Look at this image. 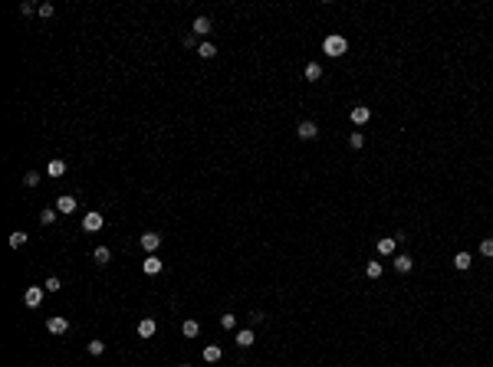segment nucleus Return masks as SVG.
<instances>
[{"instance_id": "obj_1", "label": "nucleus", "mask_w": 493, "mask_h": 367, "mask_svg": "<svg viewBox=\"0 0 493 367\" xmlns=\"http://www.w3.org/2000/svg\"><path fill=\"white\" fill-rule=\"evenodd\" d=\"M345 49H349V40H345V36H339V33H332V36H326V40H322V53H326L329 59H339V56H345Z\"/></svg>"}, {"instance_id": "obj_2", "label": "nucleus", "mask_w": 493, "mask_h": 367, "mask_svg": "<svg viewBox=\"0 0 493 367\" xmlns=\"http://www.w3.org/2000/svg\"><path fill=\"white\" fill-rule=\"evenodd\" d=\"M102 227H105V216L99 213V210H89V213L82 216V229H86V233H99Z\"/></svg>"}, {"instance_id": "obj_3", "label": "nucleus", "mask_w": 493, "mask_h": 367, "mask_svg": "<svg viewBox=\"0 0 493 367\" xmlns=\"http://www.w3.org/2000/svg\"><path fill=\"white\" fill-rule=\"evenodd\" d=\"M43 295H46L43 285H30V289L23 292V302H26V308H36V305L43 302Z\"/></svg>"}, {"instance_id": "obj_4", "label": "nucleus", "mask_w": 493, "mask_h": 367, "mask_svg": "<svg viewBox=\"0 0 493 367\" xmlns=\"http://www.w3.org/2000/svg\"><path fill=\"white\" fill-rule=\"evenodd\" d=\"M349 118L362 128V125H368V118H372V108H368V105H355V108L349 112Z\"/></svg>"}, {"instance_id": "obj_5", "label": "nucleus", "mask_w": 493, "mask_h": 367, "mask_svg": "<svg viewBox=\"0 0 493 367\" xmlns=\"http://www.w3.org/2000/svg\"><path fill=\"white\" fill-rule=\"evenodd\" d=\"M46 331H50V335H66V331H69V321H66L63 315H53V318L46 321Z\"/></svg>"}, {"instance_id": "obj_6", "label": "nucleus", "mask_w": 493, "mask_h": 367, "mask_svg": "<svg viewBox=\"0 0 493 367\" xmlns=\"http://www.w3.org/2000/svg\"><path fill=\"white\" fill-rule=\"evenodd\" d=\"M296 135H299L303 141H312L319 135V125L316 121H299V125H296Z\"/></svg>"}, {"instance_id": "obj_7", "label": "nucleus", "mask_w": 493, "mask_h": 367, "mask_svg": "<svg viewBox=\"0 0 493 367\" xmlns=\"http://www.w3.org/2000/svg\"><path fill=\"white\" fill-rule=\"evenodd\" d=\"M391 266H394V272H401V275H408V272L415 269V259H411L408 252H398V256H394V262H391Z\"/></svg>"}, {"instance_id": "obj_8", "label": "nucleus", "mask_w": 493, "mask_h": 367, "mask_svg": "<svg viewBox=\"0 0 493 367\" xmlns=\"http://www.w3.org/2000/svg\"><path fill=\"white\" fill-rule=\"evenodd\" d=\"M138 243H142V249L148 252V256H155V249L161 246V236H158V233H142V239H138Z\"/></svg>"}, {"instance_id": "obj_9", "label": "nucleus", "mask_w": 493, "mask_h": 367, "mask_svg": "<svg viewBox=\"0 0 493 367\" xmlns=\"http://www.w3.org/2000/svg\"><path fill=\"white\" fill-rule=\"evenodd\" d=\"M161 269H164V262L158 259V256H145V262H142V272H145V275H158Z\"/></svg>"}, {"instance_id": "obj_10", "label": "nucleus", "mask_w": 493, "mask_h": 367, "mask_svg": "<svg viewBox=\"0 0 493 367\" xmlns=\"http://www.w3.org/2000/svg\"><path fill=\"white\" fill-rule=\"evenodd\" d=\"M155 331H158V321H155V318H142V321H138V338H155Z\"/></svg>"}, {"instance_id": "obj_11", "label": "nucleus", "mask_w": 493, "mask_h": 367, "mask_svg": "<svg viewBox=\"0 0 493 367\" xmlns=\"http://www.w3.org/2000/svg\"><path fill=\"white\" fill-rule=\"evenodd\" d=\"M191 30H194V36H208V33L214 30V23H210L208 17H197V20L191 23Z\"/></svg>"}, {"instance_id": "obj_12", "label": "nucleus", "mask_w": 493, "mask_h": 367, "mask_svg": "<svg viewBox=\"0 0 493 367\" xmlns=\"http://www.w3.org/2000/svg\"><path fill=\"white\" fill-rule=\"evenodd\" d=\"M394 249H398V239H394V236H382V239H378V252H382V256H394Z\"/></svg>"}, {"instance_id": "obj_13", "label": "nucleus", "mask_w": 493, "mask_h": 367, "mask_svg": "<svg viewBox=\"0 0 493 367\" xmlns=\"http://www.w3.org/2000/svg\"><path fill=\"white\" fill-rule=\"evenodd\" d=\"M76 197H69V194H63V197H59V200H56V210H59V213H73V210H76Z\"/></svg>"}, {"instance_id": "obj_14", "label": "nucleus", "mask_w": 493, "mask_h": 367, "mask_svg": "<svg viewBox=\"0 0 493 367\" xmlns=\"http://www.w3.org/2000/svg\"><path fill=\"white\" fill-rule=\"evenodd\" d=\"M46 174H50V177H63V174H66V161H63V158H53V161L46 164Z\"/></svg>"}, {"instance_id": "obj_15", "label": "nucleus", "mask_w": 493, "mask_h": 367, "mask_svg": "<svg viewBox=\"0 0 493 367\" xmlns=\"http://www.w3.org/2000/svg\"><path fill=\"white\" fill-rule=\"evenodd\" d=\"M92 259H96L99 266H109V259H112V249H109V246H96V252H92Z\"/></svg>"}, {"instance_id": "obj_16", "label": "nucleus", "mask_w": 493, "mask_h": 367, "mask_svg": "<svg viewBox=\"0 0 493 367\" xmlns=\"http://www.w3.org/2000/svg\"><path fill=\"white\" fill-rule=\"evenodd\" d=\"M303 76H306L309 82H319V79H322V66H319V63H309L306 69H303Z\"/></svg>"}, {"instance_id": "obj_17", "label": "nucleus", "mask_w": 493, "mask_h": 367, "mask_svg": "<svg viewBox=\"0 0 493 367\" xmlns=\"http://www.w3.org/2000/svg\"><path fill=\"white\" fill-rule=\"evenodd\" d=\"M470 252H457V256H454V269H460V272H467V269H470Z\"/></svg>"}, {"instance_id": "obj_18", "label": "nucleus", "mask_w": 493, "mask_h": 367, "mask_svg": "<svg viewBox=\"0 0 493 367\" xmlns=\"http://www.w3.org/2000/svg\"><path fill=\"white\" fill-rule=\"evenodd\" d=\"M197 56H201V59H214V56H217V46H214V43H208V40H204V43L197 46Z\"/></svg>"}, {"instance_id": "obj_19", "label": "nucleus", "mask_w": 493, "mask_h": 367, "mask_svg": "<svg viewBox=\"0 0 493 367\" xmlns=\"http://www.w3.org/2000/svg\"><path fill=\"white\" fill-rule=\"evenodd\" d=\"M181 331H184V338H197V335H201V324H197L194 318H187V321H184V328H181Z\"/></svg>"}, {"instance_id": "obj_20", "label": "nucleus", "mask_w": 493, "mask_h": 367, "mask_svg": "<svg viewBox=\"0 0 493 367\" xmlns=\"http://www.w3.org/2000/svg\"><path fill=\"white\" fill-rule=\"evenodd\" d=\"M204 361H208V364H217V361H220V347L217 344H208V347H204Z\"/></svg>"}, {"instance_id": "obj_21", "label": "nucleus", "mask_w": 493, "mask_h": 367, "mask_svg": "<svg viewBox=\"0 0 493 367\" xmlns=\"http://www.w3.org/2000/svg\"><path fill=\"white\" fill-rule=\"evenodd\" d=\"M237 344H240V347H250V344H253V331H250V328L237 331Z\"/></svg>"}, {"instance_id": "obj_22", "label": "nucleus", "mask_w": 493, "mask_h": 367, "mask_svg": "<svg viewBox=\"0 0 493 367\" xmlns=\"http://www.w3.org/2000/svg\"><path fill=\"white\" fill-rule=\"evenodd\" d=\"M56 213H59V210H40V223H43V227H53Z\"/></svg>"}, {"instance_id": "obj_23", "label": "nucleus", "mask_w": 493, "mask_h": 367, "mask_svg": "<svg viewBox=\"0 0 493 367\" xmlns=\"http://www.w3.org/2000/svg\"><path fill=\"white\" fill-rule=\"evenodd\" d=\"M10 246H13V249L26 246V233H23V229H17V233H10Z\"/></svg>"}, {"instance_id": "obj_24", "label": "nucleus", "mask_w": 493, "mask_h": 367, "mask_svg": "<svg viewBox=\"0 0 493 367\" xmlns=\"http://www.w3.org/2000/svg\"><path fill=\"white\" fill-rule=\"evenodd\" d=\"M23 184L26 187H40V171H26L23 174Z\"/></svg>"}, {"instance_id": "obj_25", "label": "nucleus", "mask_w": 493, "mask_h": 367, "mask_svg": "<svg viewBox=\"0 0 493 367\" xmlns=\"http://www.w3.org/2000/svg\"><path fill=\"white\" fill-rule=\"evenodd\" d=\"M365 275H368V279H378V275H382V262H368V266H365Z\"/></svg>"}, {"instance_id": "obj_26", "label": "nucleus", "mask_w": 493, "mask_h": 367, "mask_svg": "<svg viewBox=\"0 0 493 367\" xmlns=\"http://www.w3.org/2000/svg\"><path fill=\"white\" fill-rule=\"evenodd\" d=\"M220 328H227V331H230V328H237V315H220Z\"/></svg>"}, {"instance_id": "obj_27", "label": "nucleus", "mask_w": 493, "mask_h": 367, "mask_svg": "<svg viewBox=\"0 0 493 367\" xmlns=\"http://www.w3.org/2000/svg\"><path fill=\"white\" fill-rule=\"evenodd\" d=\"M349 144L355 148V151H359L362 144H365V135H362V131H352V135H349Z\"/></svg>"}, {"instance_id": "obj_28", "label": "nucleus", "mask_w": 493, "mask_h": 367, "mask_svg": "<svg viewBox=\"0 0 493 367\" xmlns=\"http://www.w3.org/2000/svg\"><path fill=\"white\" fill-rule=\"evenodd\" d=\"M480 252L487 256V259H493V236H487V239L480 243Z\"/></svg>"}, {"instance_id": "obj_29", "label": "nucleus", "mask_w": 493, "mask_h": 367, "mask_svg": "<svg viewBox=\"0 0 493 367\" xmlns=\"http://www.w3.org/2000/svg\"><path fill=\"white\" fill-rule=\"evenodd\" d=\"M102 351H105V341H89V354L92 357H99Z\"/></svg>"}, {"instance_id": "obj_30", "label": "nucleus", "mask_w": 493, "mask_h": 367, "mask_svg": "<svg viewBox=\"0 0 493 367\" xmlns=\"http://www.w3.org/2000/svg\"><path fill=\"white\" fill-rule=\"evenodd\" d=\"M36 13H40L43 20H50V17L56 13V7H53V3H40V10H36Z\"/></svg>"}, {"instance_id": "obj_31", "label": "nucleus", "mask_w": 493, "mask_h": 367, "mask_svg": "<svg viewBox=\"0 0 493 367\" xmlns=\"http://www.w3.org/2000/svg\"><path fill=\"white\" fill-rule=\"evenodd\" d=\"M43 289H46V292H59V289H63V282L56 279V275H50V279H46V285H43Z\"/></svg>"}, {"instance_id": "obj_32", "label": "nucleus", "mask_w": 493, "mask_h": 367, "mask_svg": "<svg viewBox=\"0 0 493 367\" xmlns=\"http://www.w3.org/2000/svg\"><path fill=\"white\" fill-rule=\"evenodd\" d=\"M33 10H40V7H33V3H20V13H23V17H30Z\"/></svg>"}, {"instance_id": "obj_33", "label": "nucleus", "mask_w": 493, "mask_h": 367, "mask_svg": "<svg viewBox=\"0 0 493 367\" xmlns=\"http://www.w3.org/2000/svg\"><path fill=\"white\" fill-rule=\"evenodd\" d=\"M181 43H184L187 49H197V46H201V43H197V40H194V36H184V40H181Z\"/></svg>"}, {"instance_id": "obj_34", "label": "nucleus", "mask_w": 493, "mask_h": 367, "mask_svg": "<svg viewBox=\"0 0 493 367\" xmlns=\"http://www.w3.org/2000/svg\"><path fill=\"white\" fill-rule=\"evenodd\" d=\"M181 367H187V364H181Z\"/></svg>"}]
</instances>
